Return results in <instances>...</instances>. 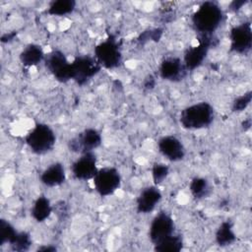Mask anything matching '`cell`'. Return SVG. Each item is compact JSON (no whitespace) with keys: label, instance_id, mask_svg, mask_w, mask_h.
<instances>
[{"label":"cell","instance_id":"d6986e66","mask_svg":"<svg viewBox=\"0 0 252 252\" xmlns=\"http://www.w3.org/2000/svg\"><path fill=\"white\" fill-rule=\"evenodd\" d=\"M215 239L219 246L225 247L231 245L236 240V234L234 232L232 222L229 220L222 221L217 228Z\"/></svg>","mask_w":252,"mask_h":252},{"label":"cell","instance_id":"8992f818","mask_svg":"<svg viewBox=\"0 0 252 252\" xmlns=\"http://www.w3.org/2000/svg\"><path fill=\"white\" fill-rule=\"evenodd\" d=\"M44 64L47 71L60 83L72 80V65L65 53L59 49L50 51L45 55Z\"/></svg>","mask_w":252,"mask_h":252},{"label":"cell","instance_id":"e0dca14e","mask_svg":"<svg viewBox=\"0 0 252 252\" xmlns=\"http://www.w3.org/2000/svg\"><path fill=\"white\" fill-rule=\"evenodd\" d=\"M45 55L41 45L37 43H29L20 52L19 59L25 67H34L39 63L44 62Z\"/></svg>","mask_w":252,"mask_h":252},{"label":"cell","instance_id":"2e32d148","mask_svg":"<svg viewBox=\"0 0 252 252\" xmlns=\"http://www.w3.org/2000/svg\"><path fill=\"white\" fill-rule=\"evenodd\" d=\"M40 182L46 187H58L62 185L67 178L64 164L56 161L45 167L40 174Z\"/></svg>","mask_w":252,"mask_h":252},{"label":"cell","instance_id":"5b68a950","mask_svg":"<svg viewBox=\"0 0 252 252\" xmlns=\"http://www.w3.org/2000/svg\"><path fill=\"white\" fill-rule=\"evenodd\" d=\"M122 177L119 170L113 166H104L98 168L93 178L94 188L101 197L113 195L121 186Z\"/></svg>","mask_w":252,"mask_h":252},{"label":"cell","instance_id":"6da1fadb","mask_svg":"<svg viewBox=\"0 0 252 252\" xmlns=\"http://www.w3.org/2000/svg\"><path fill=\"white\" fill-rule=\"evenodd\" d=\"M221 7L213 1L203 2L191 17V23L199 36H213L223 21Z\"/></svg>","mask_w":252,"mask_h":252},{"label":"cell","instance_id":"5bb4252c","mask_svg":"<svg viewBox=\"0 0 252 252\" xmlns=\"http://www.w3.org/2000/svg\"><path fill=\"white\" fill-rule=\"evenodd\" d=\"M187 72L182 59L177 56L164 58L158 66L159 77L168 82H179L183 80Z\"/></svg>","mask_w":252,"mask_h":252},{"label":"cell","instance_id":"7c38bea8","mask_svg":"<svg viewBox=\"0 0 252 252\" xmlns=\"http://www.w3.org/2000/svg\"><path fill=\"white\" fill-rule=\"evenodd\" d=\"M97 170V158L94 152L81 155L71 165L73 176L82 181L93 179Z\"/></svg>","mask_w":252,"mask_h":252},{"label":"cell","instance_id":"4316f807","mask_svg":"<svg viewBox=\"0 0 252 252\" xmlns=\"http://www.w3.org/2000/svg\"><path fill=\"white\" fill-rule=\"evenodd\" d=\"M162 30L159 28H156V29H151L148 31L143 32L138 40L140 43H145L148 41H158L161 36H162Z\"/></svg>","mask_w":252,"mask_h":252},{"label":"cell","instance_id":"9a60e30c","mask_svg":"<svg viewBox=\"0 0 252 252\" xmlns=\"http://www.w3.org/2000/svg\"><path fill=\"white\" fill-rule=\"evenodd\" d=\"M162 194L157 185L147 186L142 189L136 199V209L139 214L152 213L161 201Z\"/></svg>","mask_w":252,"mask_h":252},{"label":"cell","instance_id":"83f0119b","mask_svg":"<svg viewBox=\"0 0 252 252\" xmlns=\"http://www.w3.org/2000/svg\"><path fill=\"white\" fill-rule=\"evenodd\" d=\"M143 85H144V88H145V89H147V90H153V89L155 88V86H156V79H155V77L152 76V75L147 76V77L145 78V80H144Z\"/></svg>","mask_w":252,"mask_h":252},{"label":"cell","instance_id":"9c48e42d","mask_svg":"<svg viewBox=\"0 0 252 252\" xmlns=\"http://www.w3.org/2000/svg\"><path fill=\"white\" fill-rule=\"evenodd\" d=\"M212 45H214V35L199 36L198 44L186 49L182 61L187 71H194L204 63Z\"/></svg>","mask_w":252,"mask_h":252},{"label":"cell","instance_id":"30bf717a","mask_svg":"<svg viewBox=\"0 0 252 252\" xmlns=\"http://www.w3.org/2000/svg\"><path fill=\"white\" fill-rule=\"evenodd\" d=\"M230 50L237 54H246L252 46V29L250 22L234 26L229 32Z\"/></svg>","mask_w":252,"mask_h":252},{"label":"cell","instance_id":"1f68e13d","mask_svg":"<svg viewBox=\"0 0 252 252\" xmlns=\"http://www.w3.org/2000/svg\"><path fill=\"white\" fill-rule=\"evenodd\" d=\"M250 126H251V121H250V119H247V120L243 121V128H244L245 130L249 129Z\"/></svg>","mask_w":252,"mask_h":252},{"label":"cell","instance_id":"484cf974","mask_svg":"<svg viewBox=\"0 0 252 252\" xmlns=\"http://www.w3.org/2000/svg\"><path fill=\"white\" fill-rule=\"evenodd\" d=\"M251 100H252V92L251 91L245 92L244 94L238 95L232 101V105H231L232 111H234V112L244 111L251 103Z\"/></svg>","mask_w":252,"mask_h":252},{"label":"cell","instance_id":"603a6c76","mask_svg":"<svg viewBox=\"0 0 252 252\" xmlns=\"http://www.w3.org/2000/svg\"><path fill=\"white\" fill-rule=\"evenodd\" d=\"M32 243L31 234L26 231H19L14 238V240L9 244L11 250L18 251V252H24L31 248Z\"/></svg>","mask_w":252,"mask_h":252},{"label":"cell","instance_id":"8fae6325","mask_svg":"<svg viewBox=\"0 0 252 252\" xmlns=\"http://www.w3.org/2000/svg\"><path fill=\"white\" fill-rule=\"evenodd\" d=\"M175 224L172 217L166 212H159L152 220L149 227V238L153 244L173 234Z\"/></svg>","mask_w":252,"mask_h":252},{"label":"cell","instance_id":"ba28073f","mask_svg":"<svg viewBox=\"0 0 252 252\" xmlns=\"http://www.w3.org/2000/svg\"><path fill=\"white\" fill-rule=\"evenodd\" d=\"M102 143V137L98 130L86 128L68 141V149L75 154L92 153Z\"/></svg>","mask_w":252,"mask_h":252},{"label":"cell","instance_id":"ac0fdd59","mask_svg":"<svg viewBox=\"0 0 252 252\" xmlns=\"http://www.w3.org/2000/svg\"><path fill=\"white\" fill-rule=\"evenodd\" d=\"M53 213V207L50 200L41 195L38 196L31 209V216L36 222H43L49 219Z\"/></svg>","mask_w":252,"mask_h":252},{"label":"cell","instance_id":"4fadbf2b","mask_svg":"<svg viewBox=\"0 0 252 252\" xmlns=\"http://www.w3.org/2000/svg\"><path fill=\"white\" fill-rule=\"evenodd\" d=\"M158 149L163 158L173 162L182 160L186 155L182 141L173 135L160 137L158 141Z\"/></svg>","mask_w":252,"mask_h":252},{"label":"cell","instance_id":"ffe728a7","mask_svg":"<svg viewBox=\"0 0 252 252\" xmlns=\"http://www.w3.org/2000/svg\"><path fill=\"white\" fill-rule=\"evenodd\" d=\"M184 245L183 239L179 234L175 232L161 241L154 244L155 251L158 252H179Z\"/></svg>","mask_w":252,"mask_h":252},{"label":"cell","instance_id":"4dcf8cb0","mask_svg":"<svg viewBox=\"0 0 252 252\" xmlns=\"http://www.w3.org/2000/svg\"><path fill=\"white\" fill-rule=\"evenodd\" d=\"M56 250H57V248H56L55 246L51 245V244H49V245H43V246L37 248V251H44V252H54V251H56Z\"/></svg>","mask_w":252,"mask_h":252},{"label":"cell","instance_id":"f546056e","mask_svg":"<svg viewBox=\"0 0 252 252\" xmlns=\"http://www.w3.org/2000/svg\"><path fill=\"white\" fill-rule=\"evenodd\" d=\"M246 4V1L244 0H234L230 3V10L232 11H238L240 10L244 5Z\"/></svg>","mask_w":252,"mask_h":252},{"label":"cell","instance_id":"d4e9b609","mask_svg":"<svg viewBox=\"0 0 252 252\" xmlns=\"http://www.w3.org/2000/svg\"><path fill=\"white\" fill-rule=\"evenodd\" d=\"M169 174V167L162 162H156L152 167V179L155 185L161 184Z\"/></svg>","mask_w":252,"mask_h":252},{"label":"cell","instance_id":"44dd1931","mask_svg":"<svg viewBox=\"0 0 252 252\" xmlns=\"http://www.w3.org/2000/svg\"><path fill=\"white\" fill-rule=\"evenodd\" d=\"M77 3L74 0H57L50 3L46 9V13L50 16L63 17L74 12Z\"/></svg>","mask_w":252,"mask_h":252},{"label":"cell","instance_id":"277c9868","mask_svg":"<svg viewBox=\"0 0 252 252\" xmlns=\"http://www.w3.org/2000/svg\"><path fill=\"white\" fill-rule=\"evenodd\" d=\"M94 56L101 68L112 70L119 67L122 63V52L117 39L109 35L104 40L95 45Z\"/></svg>","mask_w":252,"mask_h":252},{"label":"cell","instance_id":"52a82bcc","mask_svg":"<svg viewBox=\"0 0 252 252\" xmlns=\"http://www.w3.org/2000/svg\"><path fill=\"white\" fill-rule=\"evenodd\" d=\"M72 80L78 85L84 86L101 70V66L92 55H79L71 62Z\"/></svg>","mask_w":252,"mask_h":252},{"label":"cell","instance_id":"7a4b0ae2","mask_svg":"<svg viewBox=\"0 0 252 252\" xmlns=\"http://www.w3.org/2000/svg\"><path fill=\"white\" fill-rule=\"evenodd\" d=\"M215 109L207 101H199L184 107L179 115L180 125L186 130L208 128L214 122Z\"/></svg>","mask_w":252,"mask_h":252},{"label":"cell","instance_id":"3957f363","mask_svg":"<svg viewBox=\"0 0 252 252\" xmlns=\"http://www.w3.org/2000/svg\"><path fill=\"white\" fill-rule=\"evenodd\" d=\"M25 143L34 155H46L56 144V134L48 124L39 122L26 135Z\"/></svg>","mask_w":252,"mask_h":252},{"label":"cell","instance_id":"f1b7e54d","mask_svg":"<svg viewBox=\"0 0 252 252\" xmlns=\"http://www.w3.org/2000/svg\"><path fill=\"white\" fill-rule=\"evenodd\" d=\"M17 36V32H6L4 34H2L1 36V41L3 43H8V42H11L14 40V38Z\"/></svg>","mask_w":252,"mask_h":252},{"label":"cell","instance_id":"7402d4cb","mask_svg":"<svg viewBox=\"0 0 252 252\" xmlns=\"http://www.w3.org/2000/svg\"><path fill=\"white\" fill-rule=\"evenodd\" d=\"M189 190L192 196L196 199H204L211 193V185L205 177H194L189 184Z\"/></svg>","mask_w":252,"mask_h":252},{"label":"cell","instance_id":"cb8c5ba5","mask_svg":"<svg viewBox=\"0 0 252 252\" xmlns=\"http://www.w3.org/2000/svg\"><path fill=\"white\" fill-rule=\"evenodd\" d=\"M19 231L8 220L2 219L0 220V245L10 244Z\"/></svg>","mask_w":252,"mask_h":252}]
</instances>
